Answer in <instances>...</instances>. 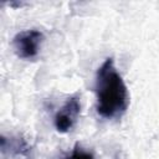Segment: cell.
Listing matches in <instances>:
<instances>
[{
	"label": "cell",
	"mask_w": 159,
	"mask_h": 159,
	"mask_svg": "<svg viewBox=\"0 0 159 159\" xmlns=\"http://www.w3.org/2000/svg\"><path fill=\"white\" fill-rule=\"evenodd\" d=\"M42 41H43V34L39 30L31 29L17 32L12 39V46L15 53L20 58L31 60L39 55Z\"/></svg>",
	"instance_id": "obj_2"
},
{
	"label": "cell",
	"mask_w": 159,
	"mask_h": 159,
	"mask_svg": "<svg viewBox=\"0 0 159 159\" xmlns=\"http://www.w3.org/2000/svg\"><path fill=\"white\" fill-rule=\"evenodd\" d=\"M80 109H81V104L78 99L76 97L68 98L62 106V108L55 116L53 119L55 128L60 133H66L71 130L80 116Z\"/></svg>",
	"instance_id": "obj_3"
},
{
	"label": "cell",
	"mask_w": 159,
	"mask_h": 159,
	"mask_svg": "<svg viewBox=\"0 0 159 159\" xmlns=\"http://www.w3.org/2000/svg\"><path fill=\"white\" fill-rule=\"evenodd\" d=\"M94 92L96 109L101 117L107 119L118 118L128 109V88L112 57L106 58L98 67L94 80Z\"/></svg>",
	"instance_id": "obj_1"
},
{
	"label": "cell",
	"mask_w": 159,
	"mask_h": 159,
	"mask_svg": "<svg viewBox=\"0 0 159 159\" xmlns=\"http://www.w3.org/2000/svg\"><path fill=\"white\" fill-rule=\"evenodd\" d=\"M66 159H94V157L89 152H86L81 148H76Z\"/></svg>",
	"instance_id": "obj_4"
}]
</instances>
